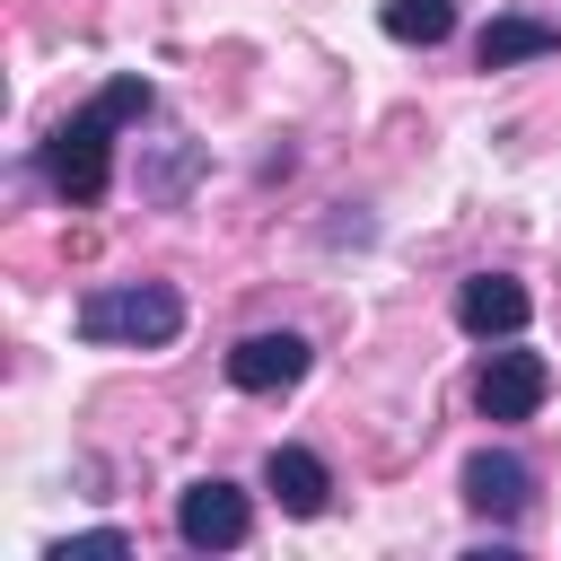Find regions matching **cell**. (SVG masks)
<instances>
[{
  "instance_id": "6da1fadb",
  "label": "cell",
  "mask_w": 561,
  "mask_h": 561,
  "mask_svg": "<svg viewBox=\"0 0 561 561\" xmlns=\"http://www.w3.org/2000/svg\"><path fill=\"white\" fill-rule=\"evenodd\" d=\"M131 114H149V79H114L88 114H70V123L44 140V184H53L61 202H96V193H105V149H114V123H131Z\"/></svg>"
},
{
  "instance_id": "7a4b0ae2",
  "label": "cell",
  "mask_w": 561,
  "mask_h": 561,
  "mask_svg": "<svg viewBox=\"0 0 561 561\" xmlns=\"http://www.w3.org/2000/svg\"><path fill=\"white\" fill-rule=\"evenodd\" d=\"M184 333V298L167 280H114L79 298V342H123V351H158Z\"/></svg>"
},
{
  "instance_id": "3957f363",
  "label": "cell",
  "mask_w": 561,
  "mask_h": 561,
  "mask_svg": "<svg viewBox=\"0 0 561 561\" xmlns=\"http://www.w3.org/2000/svg\"><path fill=\"white\" fill-rule=\"evenodd\" d=\"M543 386H552V368H543L535 351H491V359L473 368V412H482V421H535Z\"/></svg>"
},
{
  "instance_id": "277c9868",
  "label": "cell",
  "mask_w": 561,
  "mask_h": 561,
  "mask_svg": "<svg viewBox=\"0 0 561 561\" xmlns=\"http://www.w3.org/2000/svg\"><path fill=\"white\" fill-rule=\"evenodd\" d=\"M245 526H254V517H245V491H237V482H219V473H210V482H184V500H175V535H184L193 552H237Z\"/></svg>"
},
{
  "instance_id": "5b68a950",
  "label": "cell",
  "mask_w": 561,
  "mask_h": 561,
  "mask_svg": "<svg viewBox=\"0 0 561 561\" xmlns=\"http://www.w3.org/2000/svg\"><path fill=\"white\" fill-rule=\"evenodd\" d=\"M228 377H237L245 394H289V386L307 377V342H298V333H245V342L228 351Z\"/></svg>"
},
{
  "instance_id": "8992f818",
  "label": "cell",
  "mask_w": 561,
  "mask_h": 561,
  "mask_svg": "<svg viewBox=\"0 0 561 561\" xmlns=\"http://www.w3.org/2000/svg\"><path fill=\"white\" fill-rule=\"evenodd\" d=\"M456 324H465L473 342H508V333L526 324V289H517L508 272H473V280L456 289Z\"/></svg>"
},
{
  "instance_id": "52a82bcc",
  "label": "cell",
  "mask_w": 561,
  "mask_h": 561,
  "mask_svg": "<svg viewBox=\"0 0 561 561\" xmlns=\"http://www.w3.org/2000/svg\"><path fill=\"white\" fill-rule=\"evenodd\" d=\"M526 491H535V473H526L508 447L465 456V508H482V517H517V508H526Z\"/></svg>"
},
{
  "instance_id": "ba28073f",
  "label": "cell",
  "mask_w": 561,
  "mask_h": 561,
  "mask_svg": "<svg viewBox=\"0 0 561 561\" xmlns=\"http://www.w3.org/2000/svg\"><path fill=\"white\" fill-rule=\"evenodd\" d=\"M263 491H272L289 517H324V500H333V473H324L307 447H272V456H263Z\"/></svg>"
},
{
  "instance_id": "9c48e42d",
  "label": "cell",
  "mask_w": 561,
  "mask_h": 561,
  "mask_svg": "<svg viewBox=\"0 0 561 561\" xmlns=\"http://www.w3.org/2000/svg\"><path fill=\"white\" fill-rule=\"evenodd\" d=\"M543 53H561V26H543V18H491V26L473 35V61H482V70L543 61Z\"/></svg>"
},
{
  "instance_id": "30bf717a",
  "label": "cell",
  "mask_w": 561,
  "mask_h": 561,
  "mask_svg": "<svg viewBox=\"0 0 561 561\" xmlns=\"http://www.w3.org/2000/svg\"><path fill=\"white\" fill-rule=\"evenodd\" d=\"M377 26H386L394 44H447V35H456V0H386Z\"/></svg>"
}]
</instances>
